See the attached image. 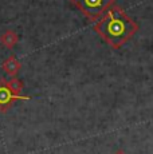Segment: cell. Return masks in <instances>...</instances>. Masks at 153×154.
Wrapping results in <instances>:
<instances>
[{
	"label": "cell",
	"instance_id": "obj_5",
	"mask_svg": "<svg viewBox=\"0 0 153 154\" xmlns=\"http://www.w3.org/2000/svg\"><path fill=\"white\" fill-rule=\"evenodd\" d=\"M0 42L4 44L7 48H12V47L17 43V35L14 31L8 29V31H5L4 34L0 36Z\"/></svg>",
	"mask_w": 153,
	"mask_h": 154
},
{
	"label": "cell",
	"instance_id": "obj_6",
	"mask_svg": "<svg viewBox=\"0 0 153 154\" xmlns=\"http://www.w3.org/2000/svg\"><path fill=\"white\" fill-rule=\"evenodd\" d=\"M7 85H8V87L11 88V91H12L14 94L20 95V91L23 90V82L20 81V79H17L16 76L15 78H10L7 81Z\"/></svg>",
	"mask_w": 153,
	"mask_h": 154
},
{
	"label": "cell",
	"instance_id": "obj_1",
	"mask_svg": "<svg viewBox=\"0 0 153 154\" xmlns=\"http://www.w3.org/2000/svg\"><path fill=\"white\" fill-rule=\"evenodd\" d=\"M94 28L111 47L118 48L137 31V24L118 7H111Z\"/></svg>",
	"mask_w": 153,
	"mask_h": 154
},
{
	"label": "cell",
	"instance_id": "obj_7",
	"mask_svg": "<svg viewBox=\"0 0 153 154\" xmlns=\"http://www.w3.org/2000/svg\"><path fill=\"white\" fill-rule=\"evenodd\" d=\"M116 154H125V153H123V152H122V150H120V152H117Z\"/></svg>",
	"mask_w": 153,
	"mask_h": 154
},
{
	"label": "cell",
	"instance_id": "obj_2",
	"mask_svg": "<svg viewBox=\"0 0 153 154\" xmlns=\"http://www.w3.org/2000/svg\"><path fill=\"white\" fill-rule=\"evenodd\" d=\"M114 0H71V3L89 19H101L111 8Z\"/></svg>",
	"mask_w": 153,
	"mask_h": 154
},
{
	"label": "cell",
	"instance_id": "obj_4",
	"mask_svg": "<svg viewBox=\"0 0 153 154\" xmlns=\"http://www.w3.org/2000/svg\"><path fill=\"white\" fill-rule=\"evenodd\" d=\"M3 70L5 71V74H7L8 76H11V78H15L17 75V72L20 71V67H22V64L19 63V60L15 58L14 55H11L10 58H7L4 60V63L2 64Z\"/></svg>",
	"mask_w": 153,
	"mask_h": 154
},
{
	"label": "cell",
	"instance_id": "obj_3",
	"mask_svg": "<svg viewBox=\"0 0 153 154\" xmlns=\"http://www.w3.org/2000/svg\"><path fill=\"white\" fill-rule=\"evenodd\" d=\"M31 97L16 95L8 87L5 79H0V112H5L12 107L15 100H30Z\"/></svg>",
	"mask_w": 153,
	"mask_h": 154
}]
</instances>
